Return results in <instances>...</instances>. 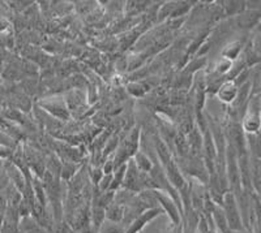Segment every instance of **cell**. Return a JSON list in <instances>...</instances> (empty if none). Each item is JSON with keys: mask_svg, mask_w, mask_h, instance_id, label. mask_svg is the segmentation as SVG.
Here are the masks:
<instances>
[{"mask_svg": "<svg viewBox=\"0 0 261 233\" xmlns=\"http://www.w3.org/2000/svg\"><path fill=\"white\" fill-rule=\"evenodd\" d=\"M137 183H140L139 176H137V169L135 168L134 164H130L129 169H128L127 174H125L124 185H127V188H129V189H136V188H139Z\"/></svg>", "mask_w": 261, "mask_h": 233, "instance_id": "obj_1", "label": "cell"}, {"mask_svg": "<svg viewBox=\"0 0 261 233\" xmlns=\"http://www.w3.org/2000/svg\"><path fill=\"white\" fill-rule=\"evenodd\" d=\"M218 95H220L222 101L231 102L235 98V95H237V89H235V86L232 83H227V85H223L221 88V90L218 92Z\"/></svg>", "mask_w": 261, "mask_h": 233, "instance_id": "obj_2", "label": "cell"}, {"mask_svg": "<svg viewBox=\"0 0 261 233\" xmlns=\"http://www.w3.org/2000/svg\"><path fill=\"white\" fill-rule=\"evenodd\" d=\"M258 116L257 113H251V115L248 116V118L246 119V121H244V129L248 130V132H256V130L258 129Z\"/></svg>", "mask_w": 261, "mask_h": 233, "instance_id": "obj_3", "label": "cell"}, {"mask_svg": "<svg viewBox=\"0 0 261 233\" xmlns=\"http://www.w3.org/2000/svg\"><path fill=\"white\" fill-rule=\"evenodd\" d=\"M136 164L140 169H143V171H146V169L150 168V162H149L148 158L143 154H137L136 157Z\"/></svg>", "mask_w": 261, "mask_h": 233, "instance_id": "obj_4", "label": "cell"}, {"mask_svg": "<svg viewBox=\"0 0 261 233\" xmlns=\"http://www.w3.org/2000/svg\"><path fill=\"white\" fill-rule=\"evenodd\" d=\"M157 150H158V155H160L161 159L166 163V164H169L170 160H169V150H167V146L160 141L158 142Z\"/></svg>", "mask_w": 261, "mask_h": 233, "instance_id": "obj_5", "label": "cell"}, {"mask_svg": "<svg viewBox=\"0 0 261 233\" xmlns=\"http://www.w3.org/2000/svg\"><path fill=\"white\" fill-rule=\"evenodd\" d=\"M176 146H178L179 151H180L181 154H184L186 151H187L188 143H187V141L183 138V136H181V134H180V136L176 137Z\"/></svg>", "mask_w": 261, "mask_h": 233, "instance_id": "obj_6", "label": "cell"}, {"mask_svg": "<svg viewBox=\"0 0 261 233\" xmlns=\"http://www.w3.org/2000/svg\"><path fill=\"white\" fill-rule=\"evenodd\" d=\"M0 145H4V146L12 145V143H11V139H9V137L6 136V134L2 132H0Z\"/></svg>", "mask_w": 261, "mask_h": 233, "instance_id": "obj_7", "label": "cell"}, {"mask_svg": "<svg viewBox=\"0 0 261 233\" xmlns=\"http://www.w3.org/2000/svg\"><path fill=\"white\" fill-rule=\"evenodd\" d=\"M0 154H2V155H4V154H6V151H4V149H0Z\"/></svg>", "mask_w": 261, "mask_h": 233, "instance_id": "obj_8", "label": "cell"}]
</instances>
